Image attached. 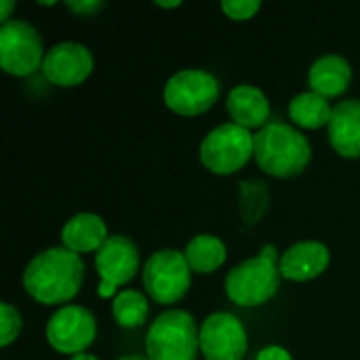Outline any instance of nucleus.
Masks as SVG:
<instances>
[{"label": "nucleus", "instance_id": "obj_1", "mask_svg": "<svg viewBox=\"0 0 360 360\" xmlns=\"http://www.w3.org/2000/svg\"><path fill=\"white\" fill-rule=\"evenodd\" d=\"M84 278V259L59 245L36 253L27 262L21 274V285L30 300L57 310L76 300Z\"/></svg>", "mask_w": 360, "mask_h": 360}, {"label": "nucleus", "instance_id": "obj_2", "mask_svg": "<svg viewBox=\"0 0 360 360\" xmlns=\"http://www.w3.org/2000/svg\"><path fill=\"white\" fill-rule=\"evenodd\" d=\"M253 160L257 169L268 177L293 179L310 167L312 143L308 135H304V131L291 122L272 120L255 133Z\"/></svg>", "mask_w": 360, "mask_h": 360}, {"label": "nucleus", "instance_id": "obj_3", "mask_svg": "<svg viewBox=\"0 0 360 360\" xmlns=\"http://www.w3.org/2000/svg\"><path fill=\"white\" fill-rule=\"evenodd\" d=\"M278 262V249L266 245L257 255L236 264L224 278L226 297L238 308H262L270 304L283 283Z\"/></svg>", "mask_w": 360, "mask_h": 360}, {"label": "nucleus", "instance_id": "obj_4", "mask_svg": "<svg viewBox=\"0 0 360 360\" xmlns=\"http://www.w3.org/2000/svg\"><path fill=\"white\" fill-rule=\"evenodd\" d=\"M143 348L150 360H196L200 356V323L184 308H167L150 323Z\"/></svg>", "mask_w": 360, "mask_h": 360}, {"label": "nucleus", "instance_id": "obj_5", "mask_svg": "<svg viewBox=\"0 0 360 360\" xmlns=\"http://www.w3.org/2000/svg\"><path fill=\"white\" fill-rule=\"evenodd\" d=\"M255 154V133L234 124L221 122L213 127L198 146V160L202 169L217 177L240 173Z\"/></svg>", "mask_w": 360, "mask_h": 360}, {"label": "nucleus", "instance_id": "obj_6", "mask_svg": "<svg viewBox=\"0 0 360 360\" xmlns=\"http://www.w3.org/2000/svg\"><path fill=\"white\" fill-rule=\"evenodd\" d=\"M194 272L188 266L184 251L179 249H158L154 251L141 268L143 293L150 302L167 308H177L181 300L190 293Z\"/></svg>", "mask_w": 360, "mask_h": 360}, {"label": "nucleus", "instance_id": "obj_7", "mask_svg": "<svg viewBox=\"0 0 360 360\" xmlns=\"http://www.w3.org/2000/svg\"><path fill=\"white\" fill-rule=\"evenodd\" d=\"M221 97L219 78L202 68H184L171 74L162 86V103L181 118H196L217 105Z\"/></svg>", "mask_w": 360, "mask_h": 360}, {"label": "nucleus", "instance_id": "obj_8", "mask_svg": "<svg viewBox=\"0 0 360 360\" xmlns=\"http://www.w3.org/2000/svg\"><path fill=\"white\" fill-rule=\"evenodd\" d=\"M46 49L40 32L25 19L0 23V70L13 78H30L42 70Z\"/></svg>", "mask_w": 360, "mask_h": 360}, {"label": "nucleus", "instance_id": "obj_9", "mask_svg": "<svg viewBox=\"0 0 360 360\" xmlns=\"http://www.w3.org/2000/svg\"><path fill=\"white\" fill-rule=\"evenodd\" d=\"M97 333L99 325L95 314L80 304L57 308L44 325V340L51 350L68 359L89 352V348L97 340Z\"/></svg>", "mask_w": 360, "mask_h": 360}, {"label": "nucleus", "instance_id": "obj_10", "mask_svg": "<svg viewBox=\"0 0 360 360\" xmlns=\"http://www.w3.org/2000/svg\"><path fill=\"white\" fill-rule=\"evenodd\" d=\"M249 352V331L245 323L228 312L217 310L200 323V356L205 360H245Z\"/></svg>", "mask_w": 360, "mask_h": 360}, {"label": "nucleus", "instance_id": "obj_11", "mask_svg": "<svg viewBox=\"0 0 360 360\" xmlns=\"http://www.w3.org/2000/svg\"><path fill=\"white\" fill-rule=\"evenodd\" d=\"M95 70L91 49L76 40H63L46 49L42 61V76L57 89H76L84 84Z\"/></svg>", "mask_w": 360, "mask_h": 360}, {"label": "nucleus", "instance_id": "obj_12", "mask_svg": "<svg viewBox=\"0 0 360 360\" xmlns=\"http://www.w3.org/2000/svg\"><path fill=\"white\" fill-rule=\"evenodd\" d=\"M95 272L99 276L101 285L114 287L120 291V287H127L135 281L137 274H141V255L139 247L133 238L127 234H112L103 247L95 253Z\"/></svg>", "mask_w": 360, "mask_h": 360}, {"label": "nucleus", "instance_id": "obj_13", "mask_svg": "<svg viewBox=\"0 0 360 360\" xmlns=\"http://www.w3.org/2000/svg\"><path fill=\"white\" fill-rule=\"evenodd\" d=\"M331 266V251L321 240H297L281 251V276L289 283H310Z\"/></svg>", "mask_w": 360, "mask_h": 360}, {"label": "nucleus", "instance_id": "obj_14", "mask_svg": "<svg viewBox=\"0 0 360 360\" xmlns=\"http://www.w3.org/2000/svg\"><path fill=\"white\" fill-rule=\"evenodd\" d=\"M226 112L230 116V122H234L251 133H257L266 124L272 122L270 120L272 105H270L266 91L259 89L257 84H249V82H240L228 91Z\"/></svg>", "mask_w": 360, "mask_h": 360}, {"label": "nucleus", "instance_id": "obj_15", "mask_svg": "<svg viewBox=\"0 0 360 360\" xmlns=\"http://www.w3.org/2000/svg\"><path fill=\"white\" fill-rule=\"evenodd\" d=\"M327 139L333 152L346 160L360 158V97L342 99L333 105L327 127Z\"/></svg>", "mask_w": 360, "mask_h": 360}, {"label": "nucleus", "instance_id": "obj_16", "mask_svg": "<svg viewBox=\"0 0 360 360\" xmlns=\"http://www.w3.org/2000/svg\"><path fill=\"white\" fill-rule=\"evenodd\" d=\"M110 230L105 219L99 213L93 211H80L76 215H72L59 232V243L61 247H65L68 251L84 257L89 253H97L103 243L110 238Z\"/></svg>", "mask_w": 360, "mask_h": 360}, {"label": "nucleus", "instance_id": "obj_17", "mask_svg": "<svg viewBox=\"0 0 360 360\" xmlns=\"http://www.w3.org/2000/svg\"><path fill=\"white\" fill-rule=\"evenodd\" d=\"M352 78H354L352 63L338 53L321 55L308 68V89L329 101L340 99L350 89Z\"/></svg>", "mask_w": 360, "mask_h": 360}, {"label": "nucleus", "instance_id": "obj_18", "mask_svg": "<svg viewBox=\"0 0 360 360\" xmlns=\"http://www.w3.org/2000/svg\"><path fill=\"white\" fill-rule=\"evenodd\" d=\"M287 116H289V122L297 127L300 131L327 129L333 116V103L308 89L291 97L287 105Z\"/></svg>", "mask_w": 360, "mask_h": 360}, {"label": "nucleus", "instance_id": "obj_19", "mask_svg": "<svg viewBox=\"0 0 360 360\" xmlns=\"http://www.w3.org/2000/svg\"><path fill=\"white\" fill-rule=\"evenodd\" d=\"M184 255L194 274L209 276V274H215L219 268H224L228 259V247L219 236L202 232V234L192 236L186 243Z\"/></svg>", "mask_w": 360, "mask_h": 360}, {"label": "nucleus", "instance_id": "obj_20", "mask_svg": "<svg viewBox=\"0 0 360 360\" xmlns=\"http://www.w3.org/2000/svg\"><path fill=\"white\" fill-rule=\"evenodd\" d=\"M112 319L122 329H139L150 321V297L137 289H120L110 304Z\"/></svg>", "mask_w": 360, "mask_h": 360}, {"label": "nucleus", "instance_id": "obj_21", "mask_svg": "<svg viewBox=\"0 0 360 360\" xmlns=\"http://www.w3.org/2000/svg\"><path fill=\"white\" fill-rule=\"evenodd\" d=\"M238 207L240 217L247 226H255L262 221L266 211L270 209V190L264 181H240L238 186Z\"/></svg>", "mask_w": 360, "mask_h": 360}, {"label": "nucleus", "instance_id": "obj_22", "mask_svg": "<svg viewBox=\"0 0 360 360\" xmlns=\"http://www.w3.org/2000/svg\"><path fill=\"white\" fill-rule=\"evenodd\" d=\"M21 331H23L21 312L11 302H2L0 304V348H8L11 344H15Z\"/></svg>", "mask_w": 360, "mask_h": 360}, {"label": "nucleus", "instance_id": "obj_23", "mask_svg": "<svg viewBox=\"0 0 360 360\" xmlns=\"http://www.w3.org/2000/svg\"><path fill=\"white\" fill-rule=\"evenodd\" d=\"M262 0H221L219 8L221 13L236 23L243 21H251L253 17H257V13L262 11Z\"/></svg>", "mask_w": 360, "mask_h": 360}, {"label": "nucleus", "instance_id": "obj_24", "mask_svg": "<svg viewBox=\"0 0 360 360\" xmlns=\"http://www.w3.org/2000/svg\"><path fill=\"white\" fill-rule=\"evenodd\" d=\"M63 6L70 13H74L76 17H95L99 11H103L105 2H101V0H70Z\"/></svg>", "mask_w": 360, "mask_h": 360}, {"label": "nucleus", "instance_id": "obj_25", "mask_svg": "<svg viewBox=\"0 0 360 360\" xmlns=\"http://www.w3.org/2000/svg\"><path fill=\"white\" fill-rule=\"evenodd\" d=\"M255 360H295L293 354L285 348V346H278V344H270V346H264L257 354Z\"/></svg>", "mask_w": 360, "mask_h": 360}, {"label": "nucleus", "instance_id": "obj_26", "mask_svg": "<svg viewBox=\"0 0 360 360\" xmlns=\"http://www.w3.org/2000/svg\"><path fill=\"white\" fill-rule=\"evenodd\" d=\"M17 4L13 2V0H2L0 2V23H6V21H11L13 19V8H15Z\"/></svg>", "mask_w": 360, "mask_h": 360}, {"label": "nucleus", "instance_id": "obj_27", "mask_svg": "<svg viewBox=\"0 0 360 360\" xmlns=\"http://www.w3.org/2000/svg\"><path fill=\"white\" fill-rule=\"evenodd\" d=\"M181 4H184L181 0H171V2H165V0H154V6H158V8H165V11L179 8Z\"/></svg>", "mask_w": 360, "mask_h": 360}, {"label": "nucleus", "instance_id": "obj_28", "mask_svg": "<svg viewBox=\"0 0 360 360\" xmlns=\"http://www.w3.org/2000/svg\"><path fill=\"white\" fill-rule=\"evenodd\" d=\"M68 360H101L97 354H91V352H82V354H76V356H72V359Z\"/></svg>", "mask_w": 360, "mask_h": 360}, {"label": "nucleus", "instance_id": "obj_29", "mask_svg": "<svg viewBox=\"0 0 360 360\" xmlns=\"http://www.w3.org/2000/svg\"><path fill=\"white\" fill-rule=\"evenodd\" d=\"M116 360H150L146 354H122V356H118Z\"/></svg>", "mask_w": 360, "mask_h": 360}, {"label": "nucleus", "instance_id": "obj_30", "mask_svg": "<svg viewBox=\"0 0 360 360\" xmlns=\"http://www.w3.org/2000/svg\"><path fill=\"white\" fill-rule=\"evenodd\" d=\"M57 2L55 0H51V2H38V6H55Z\"/></svg>", "mask_w": 360, "mask_h": 360}]
</instances>
